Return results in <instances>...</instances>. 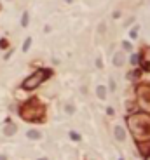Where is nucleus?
Masks as SVG:
<instances>
[{"label": "nucleus", "instance_id": "12", "mask_svg": "<svg viewBox=\"0 0 150 160\" xmlns=\"http://www.w3.org/2000/svg\"><path fill=\"white\" fill-rule=\"evenodd\" d=\"M40 160H47V158H40Z\"/></svg>", "mask_w": 150, "mask_h": 160}, {"label": "nucleus", "instance_id": "3", "mask_svg": "<svg viewBox=\"0 0 150 160\" xmlns=\"http://www.w3.org/2000/svg\"><path fill=\"white\" fill-rule=\"evenodd\" d=\"M113 64H117V66L124 64V56H122V54H115V58H113Z\"/></svg>", "mask_w": 150, "mask_h": 160}, {"label": "nucleus", "instance_id": "8", "mask_svg": "<svg viewBox=\"0 0 150 160\" xmlns=\"http://www.w3.org/2000/svg\"><path fill=\"white\" fill-rule=\"evenodd\" d=\"M14 131H16V127H14V125H9V127L6 129V134H14Z\"/></svg>", "mask_w": 150, "mask_h": 160}, {"label": "nucleus", "instance_id": "5", "mask_svg": "<svg viewBox=\"0 0 150 160\" xmlns=\"http://www.w3.org/2000/svg\"><path fill=\"white\" fill-rule=\"evenodd\" d=\"M96 92H98V97H101V99L105 97V94H107V91H105V87H103V86H100V87H98V89H96Z\"/></svg>", "mask_w": 150, "mask_h": 160}, {"label": "nucleus", "instance_id": "7", "mask_svg": "<svg viewBox=\"0 0 150 160\" xmlns=\"http://www.w3.org/2000/svg\"><path fill=\"white\" fill-rule=\"evenodd\" d=\"M70 138L73 139V141H81V136H79L77 132H70Z\"/></svg>", "mask_w": 150, "mask_h": 160}, {"label": "nucleus", "instance_id": "9", "mask_svg": "<svg viewBox=\"0 0 150 160\" xmlns=\"http://www.w3.org/2000/svg\"><path fill=\"white\" fill-rule=\"evenodd\" d=\"M28 25V14H23V26Z\"/></svg>", "mask_w": 150, "mask_h": 160}, {"label": "nucleus", "instance_id": "2", "mask_svg": "<svg viewBox=\"0 0 150 160\" xmlns=\"http://www.w3.org/2000/svg\"><path fill=\"white\" fill-rule=\"evenodd\" d=\"M115 138L119 139V141H124V131H122V127H115Z\"/></svg>", "mask_w": 150, "mask_h": 160}, {"label": "nucleus", "instance_id": "4", "mask_svg": "<svg viewBox=\"0 0 150 160\" xmlns=\"http://www.w3.org/2000/svg\"><path fill=\"white\" fill-rule=\"evenodd\" d=\"M26 136L30 139H38V138H40V132H38V131H28Z\"/></svg>", "mask_w": 150, "mask_h": 160}, {"label": "nucleus", "instance_id": "11", "mask_svg": "<svg viewBox=\"0 0 150 160\" xmlns=\"http://www.w3.org/2000/svg\"><path fill=\"white\" fill-rule=\"evenodd\" d=\"M131 63H133V64L138 63V56H133V58H131Z\"/></svg>", "mask_w": 150, "mask_h": 160}, {"label": "nucleus", "instance_id": "1", "mask_svg": "<svg viewBox=\"0 0 150 160\" xmlns=\"http://www.w3.org/2000/svg\"><path fill=\"white\" fill-rule=\"evenodd\" d=\"M47 71H44V70H38V71H35V73L30 77V78H26L25 80V84H23V87L25 89H33V87H37L38 84H42L44 82V78L47 77Z\"/></svg>", "mask_w": 150, "mask_h": 160}, {"label": "nucleus", "instance_id": "6", "mask_svg": "<svg viewBox=\"0 0 150 160\" xmlns=\"http://www.w3.org/2000/svg\"><path fill=\"white\" fill-rule=\"evenodd\" d=\"M30 44H32V38H26V40H25V45H23V51H28V49H30Z\"/></svg>", "mask_w": 150, "mask_h": 160}, {"label": "nucleus", "instance_id": "10", "mask_svg": "<svg viewBox=\"0 0 150 160\" xmlns=\"http://www.w3.org/2000/svg\"><path fill=\"white\" fill-rule=\"evenodd\" d=\"M122 45H124V49H126V51H131V44H129V42H124Z\"/></svg>", "mask_w": 150, "mask_h": 160}]
</instances>
